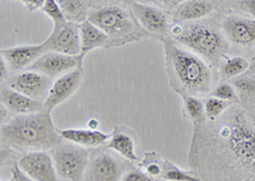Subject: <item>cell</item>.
<instances>
[{"instance_id":"cell-1","label":"cell","mask_w":255,"mask_h":181,"mask_svg":"<svg viewBox=\"0 0 255 181\" xmlns=\"http://www.w3.org/2000/svg\"><path fill=\"white\" fill-rule=\"evenodd\" d=\"M1 140L13 149L31 152L47 151L61 143L60 130L51 119V112L42 110L17 115L1 125Z\"/></svg>"},{"instance_id":"cell-2","label":"cell","mask_w":255,"mask_h":181,"mask_svg":"<svg viewBox=\"0 0 255 181\" xmlns=\"http://www.w3.org/2000/svg\"><path fill=\"white\" fill-rule=\"evenodd\" d=\"M167 74L172 87L184 97L207 93L212 86V70L203 58L179 46L171 38L163 40Z\"/></svg>"},{"instance_id":"cell-3","label":"cell","mask_w":255,"mask_h":181,"mask_svg":"<svg viewBox=\"0 0 255 181\" xmlns=\"http://www.w3.org/2000/svg\"><path fill=\"white\" fill-rule=\"evenodd\" d=\"M218 132L229 153L240 167L255 173V128L245 114L235 110Z\"/></svg>"},{"instance_id":"cell-4","label":"cell","mask_w":255,"mask_h":181,"mask_svg":"<svg viewBox=\"0 0 255 181\" xmlns=\"http://www.w3.org/2000/svg\"><path fill=\"white\" fill-rule=\"evenodd\" d=\"M175 40L211 63H217L229 49L226 36L207 24H191L183 28Z\"/></svg>"},{"instance_id":"cell-5","label":"cell","mask_w":255,"mask_h":181,"mask_svg":"<svg viewBox=\"0 0 255 181\" xmlns=\"http://www.w3.org/2000/svg\"><path fill=\"white\" fill-rule=\"evenodd\" d=\"M91 23L102 29L111 40L134 41L139 38L134 33V23L124 9L118 5H106L95 9L88 14Z\"/></svg>"},{"instance_id":"cell-6","label":"cell","mask_w":255,"mask_h":181,"mask_svg":"<svg viewBox=\"0 0 255 181\" xmlns=\"http://www.w3.org/2000/svg\"><path fill=\"white\" fill-rule=\"evenodd\" d=\"M51 156L60 178L68 181L83 180L90 166L87 149L77 144L61 142L51 149Z\"/></svg>"},{"instance_id":"cell-7","label":"cell","mask_w":255,"mask_h":181,"mask_svg":"<svg viewBox=\"0 0 255 181\" xmlns=\"http://www.w3.org/2000/svg\"><path fill=\"white\" fill-rule=\"evenodd\" d=\"M42 44L46 53L55 51L67 55H81V26L70 21L54 26L52 32Z\"/></svg>"},{"instance_id":"cell-8","label":"cell","mask_w":255,"mask_h":181,"mask_svg":"<svg viewBox=\"0 0 255 181\" xmlns=\"http://www.w3.org/2000/svg\"><path fill=\"white\" fill-rule=\"evenodd\" d=\"M17 166L35 181H58V171L51 153L31 151L20 156Z\"/></svg>"},{"instance_id":"cell-9","label":"cell","mask_w":255,"mask_h":181,"mask_svg":"<svg viewBox=\"0 0 255 181\" xmlns=\"http://www.w3.org/2000/svg\"><path fill=\"white\" fill-rule=\"evenodd\" d=\"M82 64L83 58L81 55H67L55 51H47L35 63H32L27 70H35L52 79L59 78L70 70L81 68Z\"/></svg>"},{"instance_id":"cell-10","label":"cell","mask_w":255,"mask_h":181,"mask_svg":"<svg viewBox=\"0 0 255 181\" xmlns=\"http://www.w3.org/2000/svg\"><path fill=\"white\" fill-rule=\"evenodd\" d=\"M52 79L35 70H26L22 73L15 74L8 81V87L18 90L33 99L44 101L49 96L51 90Z\"/></svg>"},{"instance_id":"cell-11","label":"cell","mask_w":255,"mask_h":181,"mask_svg":"<svg viewBox=\"0 0 255 181\" xmlns=\"http://www.w3.org/2000/svg\"><path fill=\"white\" fill-rule=\"evenodd\" d=\"M83 68L81 67L56 78V81L52 82L49 96L45 99V110L51 112L56 106L61 105L68 98H70L81 87L83 82Z\"/></svg>"},{"instance_id":"cell-12","label":"cell","mask_w":255,"mask_h":181,"mask_svg":"<svg viewBox=\"0 0 255 181\" xmlns=\"http://www.w3.org/2000/svg\"><path fill=\"white\" fill-rule=\"evenodd\" d=\"M222 29L232 44L243 47L255 46V19L230 15L222 22Z\"/></svg>"},{"instance_id":"cell-13","label":"cell","mask_w":255,"mask_h":181,"mask_svg":"<svg viewBox=\"0 0 255 181\" xmlns=\"http://www.w3.org/2000/svg\"><path fill=\"white\" fill-rule=\"evenodd\" d=\"M130 9L134 17L138 19L140 26L154 36H166L168 33V23L159 9L154 8L148 4L139 3V1H133L130 4Z\"/></svg>"},{"instance_id":"cell-14","label":"cell","mask_w":255,"mask_h":181,"mask_svg":"<svg viewBox=\"0 0 255 181\" xmlns=\"http://www.w3.org/2000/svg\"><path fill=\"white\" fill-rule=\"evenodd\" d=\"M46 53L44 44L19 45L1 50V58L6 62L9 68L15 72L28 69L32 63H35L41 55Z\"/></svg>"},{"instance_id":"cell-15","label":"cell","mask_w":255,"mask_h":181,"mask_svg":"<svg viewBox=\"0 0 255 181\" xmlns=\"http://www.w3.org/2000/svg\"><path fill=\"white\" fill-rule=\"evenodd\" d=\"M1 105L15 115H26L45 110L44 101L33 99L26 94L20 93L10 87H3L0 90Z\"/></svg>"},{"instance_id":"cell-16","label":"cell","mask_w":255,"mask_h":181,"mask_svg":"<svg viewBox=\"0 0 255 181\" xmlns=\"http://www.w3.org/2000/svg\"><path fill=\"white\" fill-rule=\"evenodd\" d=\"M90 181H120L124 174L118 160L110 155L102 153L93 158L87 170Z\"/></svg>"},{"instance_id":"cell-17","label":"cell","mask_w":255,"mask_h":181,"mask_svg":"<svg viewBox=\"0 0 255 181\" xmlns=\"http://www.w3.org/2000/svg\"><path fill=\"white\" fill-rule=\"evenodd\" d=\"M60 135L64 140L69 143L77 144L83 148H95V147L108 144L111 135L101 132L99 129H63Z\"/></svg>"},{"instance_id":"cell-18","label":"cell","mask_w":255,"mask_h":181,"mask_svg":"<svg viewBox=\"0 0 255 181\" xmlns=\"http://www.w3.org/2000/svg\"><path fill=\"white\" fill-rule=\"evenodd\" d=\"M81 26V56L84 58L97 47H108L110 37L99 27L86 21Z\"/></svg>"},{"instance_id":"cell-19","label":"cell","mask_w":255,"mask_h":181,"mask_svg":"<svg viewBox=\"0 0 255 181\" xmlns=\"http://www.w3.org/2000/svg\"><path fill=\"white\" fill-rule=\"evenodd\" d=\"M212 10H213V6L207 0H188L177 6L175 12V19L181 22L194 21V19L206 17Z\"/></svg>"},{"instance_id":"cell-20","label":"cell","mask_w":255,"mask_h":181,"mask_svg":"<svg viewBox=\"0 0 255 181\" xmlns=\"http://www.w3.org/2000/svg\"><path fill=\"white\" fill-rule=\"evenodd\" d=\"M108 148L111 151H115L118 155L124 157L125 160L130 161V162H136V161L139 162V157L135 153L134 139L129 133L119 132L116 129L109 139Z\"/></svg>"},{"instance_id":"cell-21","label":"cell","mask_w":255,"mask_h":181,"mask_svg":"<svg viewBox=\"0 0 255 181\" xmlns=\"http://www.w3.org/2000/svg\"><path fill=\"white\" fill-rule=\"evenodd\" d=\"M58 1L68 21L81 24L88 19L90 13L83 0H58Z\"/></svg>"},{"instance_id":"cell-22","label":"cell","mask_w":255,"mask_h":181,"mask_svg":"<svg viewBox=\"0 0 255 181\" xmlns=\"http://www.w3.org/2000/svg\"><path fill=\"white\" fill-rule=\"evenodd\" d=\"M184 110L195 128L206 123L207 115L204 111V102H202V99L197 96L184 97Z\"/></svg>"},{"instance_id":"cell-23","label":"cell","mask_w":255,"mask_h":181,"mask_svg":"<svg viewBox=\"0 0 255 181\" xmlns=\"http://www.w3.org/2000/svg\"><path fill=\"white\" fill-rule=\"evenodd\" d=\"M250 62L243 56H231L226 58L221 64V73L223 78H238L249 70Z\"/></svg>"},{"instance_id":"cell-24","label":"cell","mask_w":255,"mask_h":181,"mask_svg":"<svg viewBox=\"0 0 255 181\" xmlns=\"http://www.w3.org/2000/svg\"><path fill=\"white\" fill-rule=\"evenodd\" d=\"M162 180L166 181H202L199 178L194 176L189 171L180 169L179 166L171 162V161H163L162 167Z\"/></svg>"},{"instance_id":"cell-25","label":"cell","mask_w":255,"mask_h":181,"mask_svg":"<svg viewBox=\"0 0 255 181\" xmlns=\"http://www.w3.org/2000/svg\"><path fill=\"white\" fill-rule=\"evenodd\" d=\"M231 106V103L223 101V99L217 98V97H208L204 99V111H206L207 119L215 120L217 119L220 115L226 111L227 108Z\"/></svg>"},{"instance_id":"cell-26","label":"cell","mask_w":255,"mask_h":181,"mask_svg":"<svg viewBox=\"0 0 255 181\" xmlns=\"http://www.w3.org/2000/svg\"><path fill=\"white\" fill-rule=\"evenodd\" d=\"M41 10L51 19L54 26L63 24L68 21L65 14H64L63 9L59 5L58 0H46V1H45V5L42 6Z\"/></svg>"},{"instance_id":"cell-27","label":"cell","mask_w":255,"mask_h":181,"mask_svg":"<svg viewBox=\"0 0 255 181\" xmlns=\"http://www.w3.org/2000/svg\"><path fill=\"white\" fill-rule=\"evenodd\" d=\"M212 96L217 97V98L223 99L230 103H238L239 96L236 93V88L229 83H221L215 90H212Z\"/></svg>"},{"instance_id":"cell-28","label":"cell","mask_w":255,"mask_h":181,"mask_svg":"<svg viewBox=\"0 0 255 181\" xmlns=\"http://www.w3.org/2000/svg\"><path fill=\"white\" fill-rule=\"evenodd\" d=\"M232 86L245 96H255V77H238L232 81Z\"/></svg>"},{"instance_id":"cell-29","label":"cell","mask_w":255,"mask_h":181,"mask_svg":"<svg viewBox=\"0 0 255 181\" xmlns=\"http://www.w3.org/2000/svg\"><path fill=\"white\" fill-rule=\"evenodd\" d=\"M147 160L143 161V166H144V173L148 174L151 178H157V176L162 175V167H163V161L159 162V157L154 153H149L145 155Z\"/></svg>"},{"instance_id":"cell-30","label":"cell","mask_w":255,"mask_h":181,"mask_svg":"<svg viewBox=\"0 0 255 181\" xmlns=\"http://www.w3.org/2000/svg\"><path fill=\"white\" fill-rule=\"evenodd\" d=\"M120 181H154L153 178L140 170H131L122 176Z\"/></svg>"},{"instance_id":"cell-31","label":"cell","mask_w":255,"mask_h":181,"mask_svg":"<svg viewBox=\"0 0 255 181\" xmlns=\"http://www.w3.org/2000/svg\"><path fill=\"white\" fill-rule=\"evenodd\" d=\"M20 1L24 4V6L28 9L29 12H33V10H37V9H42L46 0H20Z\"/></svg>"},{"instance_id":"cell-32","label":"cell","mask_w":255,"mask_h":181,"mask_svg":"<svg viewBox=\"0 0 255 181\" xmlns=\"http://www.w3.org/2000/svg\"><path fill=\"white\" fill-rule=\"evenodd\" d=\"M239 5L241 6L244 12L249 13L255 18V0H241Z\"/></svg>"},{"instance_id":"cell-33","label":"cell","mask_w":255,"mask_h":181,"mask_svg":"<svg viewBox=\"0 0 255 181\" xmlns=\"http://www.w3.org/2000/svg\"><path fill=\"white\" fill-rule=\"evenodd\" d=\"M12 178L14 179V181H35L33 179L28 178L18 166L12 167Z\"/></svg>"},{"instance_id":"cell-34","label":"cell","mask_w":255,"mask_h":181,"mask_svg":"<svg viewBox=\"0 0 255 181\" xmlns=\"http://www.w3.org/2000/svg\"><path fill=\"white\" fill-rule=\"evenodd\" d=\"M8 69H10V68H9V65L6 64L5 60L1 58V62H0V77H1V81H5L6 79V76H8V72H9Z\"/></svg>"},{"instance_id":"cell-35","label":"cell","mask_w":255,"mask_h":181,"mask_svg":"<svg viewBox=\"0 0 255 181\" xmlns=\"http://www.w3.org/2000/svg\"><path fill=\"white\" fill-rule=\"evenodd\" d=\"M161 3L165 4V5H181L183 3H185V1H188V0H159Z\"/></svg>"},{"instance_id":"cell-36","label":"cell","mask_w":255,"mask_h":181,"mask_svg":"<svg viewBox=\"0 0 255 181\" xmlns=\"http://www.w3.org/2000/svg\"><path fill=\"white\" fill-rule=\"evenodd\" d=\"M249 70H250V72H252L253 74H255V55L253 56L252 60H250V68H249Z\"/></svg>"},{"instance_id":"cell-37","label":"cell","mask_w":255,"mask_h":181,"mask_svg":"<svg viewBox=\"0 0 255 181\" xmlns=\"http://www.w3.org/2000/svg\"><path fill=\"white\" fill-rule=\"evenodd\" d=\"M6 181H14V179H13V178H10V179H9V180H6Z\"/></svg>"},{"instance_id":"cell-38","label":"cell","mask_w":255,"mask_h":181,"mask_svg":"<svg viewBox=\"0 0 255 181\" xmlns=\"http://www.w3.org/2000/svg\"><path fill=\"white\" fill-rule=\"evenodd\" d=\"M162 181H166V180H162Z\"/></svg>"},{"instance_id":"cell-39","label":"cell","mask_w":255,"mask_h":181,"mask_svg":"<svg viewBox=\"0 0 255 181\" xmlns=\"http://www.w3.org/2000/svg\"><path fill=\"white\" fill-rule=\"evenodd\" d=\"M149 1H151V0H149Z\"/></svg>"}]
</instances>
